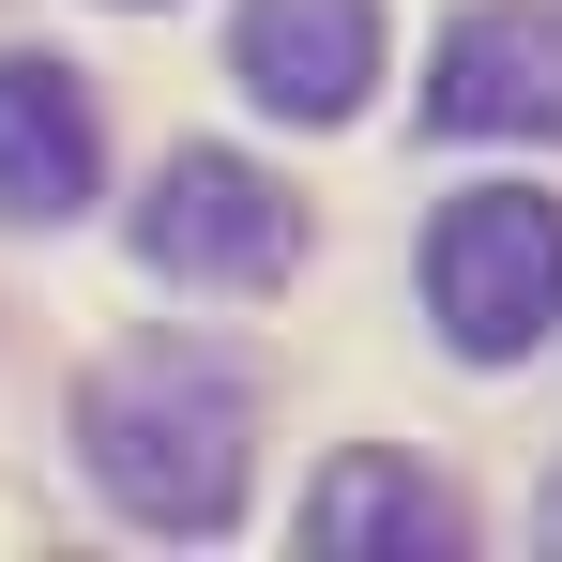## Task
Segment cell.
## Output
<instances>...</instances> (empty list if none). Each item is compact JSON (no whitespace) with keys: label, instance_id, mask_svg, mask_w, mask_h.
<instances>
[{"label":"cell","instance_id":"cell-1","mask_svg":"<svg viewBox=\"0 0 562 562\" xmlns=\"http://www.w3.org/2000/svg\"><path fill=\"white\" fill-rule=\"evenodd\" d=\"M244 441H259V395H244V366H213V350H106L92 380H77V457H92V486L137 517V532H228L244 517Z\"/></svg>","mask_w":562,"mask_h":562},{"label":"cell","instance_id":"cell-2","mask_svg":"<svg viewBox=\"0 0 562 562\" xmlns=\"http://www.w3.org/2000/svg\"><path fill=\"white\" fill-rule=\"evenodd\" d=\"M426 319H441L457 366H517L562 319V198H532V183L441 198V228H426Z\"/></svg>","mask_w":562,"mask_h":562},{"label":"cell","instance_id":"cell-3","mask_svg":"<svg viewBox=\"0 0 562 562\" xmlns=\"http://www.w3.org/2000/svg\"><path fill=\"white\" fill-rule=\"evenodd\" d=\"M137 259L168 289H274L304 259V198L244 153H168L153 198H137Z\"/></svg>","mask_w":562,"mask_h":562},{"label":"cell","instance_id":"cell-4","mask_svg":"<svg viewBox=\"0 0 562 562\" xmlns=\"http://www.w3.org/2000/svg\"><path fill=\"white\" fill-rule=\"evenodd\" d=\"M441 137H562V0H471L426 46Z\"/></svg>","mask_w":562,"mask_h":562},{"label":"cell","instance_id":"cell-5","mask_svg":"<svg viewBox=\"0 0 562 562\" xmlns=\"http://www.w3.org/2000/svg\"><path fill=\"white\" fill-rule=\"evenodd\" d=\"M228 77L274 122H350L380 92V0H244L228 15Z\"/></svg>","mask_w":562,"mask_h":562},{"label":"cell","instance_id":"cell-6","mask_svg":"<svg viewBox=\"0 0 562 562\" xmlns=\"http://www.w3.org/2000/svg\"><path fill=\"white\" fill-rule=\"evenodd\" d=\"M92 183H106V122L77 92V61L0 46V213L61 228V213H92Z\"/></svg>","mask_w":562,"mask_h":562},{"label":"cell","instance_id":"cell-7","mask_svg":"<svg viewBox=\"0 0 562 562\" xmlns=\"http://www.w3.org/2000/svg\"><path fill=\"white\" fill-rule=\"evenodd\" d=\"M304 548L457 562V548H471V517H457V486H441V471H411V457H335L319 486H304Z\"/></svg>","mask_w":562,"mask_h":562},{"label":"cell","instance_id":"cell-8","mask_svg":"<svg viewBox=\"0 0 562 562\" xmlns=\"http://www.w3.org/2000/svg\"><path fill=\"white\" fill-rule=\"evenodd\" d=\"M532 532H548V548H562V486H548V502H532Z\"/></svg>","mask_w":562,"mask_h":562}]
</instances>
